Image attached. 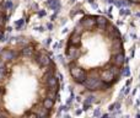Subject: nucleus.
<instances>
[{
    "label": "nucleus",
    "mask_w": 140,
    "mask_h": 118,
    "mask_svg": "<svg viewBox=\"0 0 140 118\" xmlns=\"http://www.w3.org/2000/svg\"><path fill=\"white\" fill-rule=\"evenodd\" d=\"M60 75L50 52L20 36L0 48V118H49L60 97Z\"/></svg>",
    "instance_id": "1"
},
{
    "label": "nucleus",
    "mask_w": 140,
    "mask_h": 118,
    "mask_svg": "<svg viewBox=\"0 0 140 118\" xmlns=\"http://www.w3.org/2000/svg\"><path fill=\"white\" fill-rule=\"evenodd\" d=\"M64 59L76 91L93 103L107 102L124 71L122 32L108 17L85 14L66 37Z\"/></svg>",
    "instance_id": "2"
},
{
    "label": "nucleus",
    "mask_w": 140,
    "mask_h": 118,
    "mask_svg": "<svg viewBox=\"0 0 140 118\" xmlns=\"http://www.w3.org/2000/svg\"><path fill=\"white\" fill-rule=\"evenodd\" d=\"M9 21V10L6 0H0V42L4 38Z\"/></svg>",
    "instance_id": "3"
},
{
    "label": "nucleus",
    "mask_w": 140,
    "mask_h": 118,
    "mask_svg": "<svg viewBox=\"0 0 140 118\" xmlns=\"http://www.w3.org/2000/svg\"><path fill=\"white\" fill-rule=\"evenodd\" d=\"M122 1H124L125 4H128L131 8H135V9L140 10V0H122Z\"/></svg>",
    "instance_id": "4"
}]
</instances>
